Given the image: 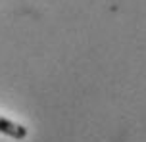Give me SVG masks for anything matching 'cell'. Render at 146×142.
<instances>
[{
    "mask_svg": "<svg viewBox=\"0 0 146 142\" xmlns=\"http://www.w3.org/2000/svg\"><path fill=\"white\" fill-rule=\"evenodd\" d=\"M0 133L12 136V138H25V136H27V129L0 115Z\"/></svg>",
    "mask_w": 146,
    "mask_h": 142,
    "instance_id": "obj_1",
    "label": "cell"
}]
</instances>
